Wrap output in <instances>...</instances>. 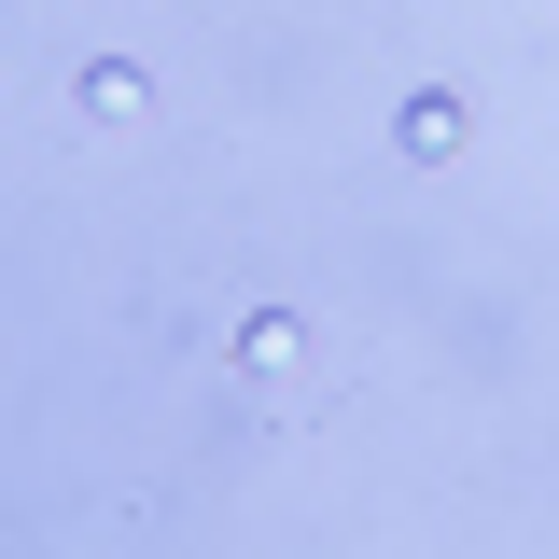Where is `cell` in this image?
Returning a JSON list of instances; mask_svg holds the SVG:
<instances>
[{
    "instance_id": "obj_3",
    "label": "cell",
    "mask_w": 559,
    "mask_h": 559,
    "mask_svg": "<svg viewBox=\"0 0 559 559\" xmlns=\"http://www.w3.org/2000/svg\"><path fill=\"white\" fill-rule=\"evenodd\" d=\"M70 112H84V127H140V112H154V70L140 57H84L70 70Z\"/></svg>"
},
{
    "instance_id": "obj_1",
    "label": "cell",
    "mask_w": 559,
    "mask_h": 559,
    "mask_svg": "<svg viewBox=\"0 0 559 559\" xmlns=\"http://www.w3.org/2000/svg\"><path fill=\"white\" fill-rule=\"evenodd\" d=\"M224 364H238V392H252V419H308V406H336V336L308 322V308H238L224 322Z\"/></svg>"
},
{
    "instance_id": "obj_2",
    "label": "cell",
    "mask_w": 559,
    "mask_h": 559,
    "mask_svg": "<svg viewBox=\"0 0 559 559\" xmlns=\"http://www.w3.org/2000/svg\"><path fill=\"white\" fill-rule=\"evenodd\" d=\"M392 154H406V168H462V154H476V98H462V84H406V98H392Z\"/></svg>"
}]
</instances>
